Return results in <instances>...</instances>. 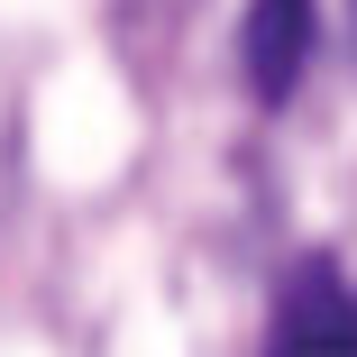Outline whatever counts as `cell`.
Here are the masks:
<instances>
[{
	"instance_id": "cell-3",
	"label": "cell",
	"mask_w": 357,
	"mask_h": 357,
	"mask_svg": "<svg viewBox=\"0 0 357 357\" xmlns=\"http://www.w3.org/2000/svg\"><path fill=\"white\" fill-rule=\"evenodd\" d=\"M348 28H357V19H348Z\"/></svg>"
},
{
	"instance_id": "cell-1",
	"label": "cell",
	"mask_w": 357,
	"mask_h": 357,
	"mask_svg": "<svg viewBox=\"0 0 357 357\" xmlns=\"http://www.w3.org/2000/svg\"><path fill=\"white\" fill-rule=\"evenodd\" d=\"M266 357H357V294L330 257H303L275 294L266 321Z\"/></svg>"
},
{
	"instance_id": "cell-2",
	"label": "cell",
	"mask_w": 357,
	"mask_h": 357,
	"mask_svg": "<svg viewBox=\"0 0 357 357\" xmlns=\"http://www.w3.org/2000/svg\"><path fill=\"white\" fill-rule=\"evenodd\" d=\"M312 46H321V0H248V28H238V64H248V92L284 101L312 74Z\"/></svg>"
}]
</instances>
